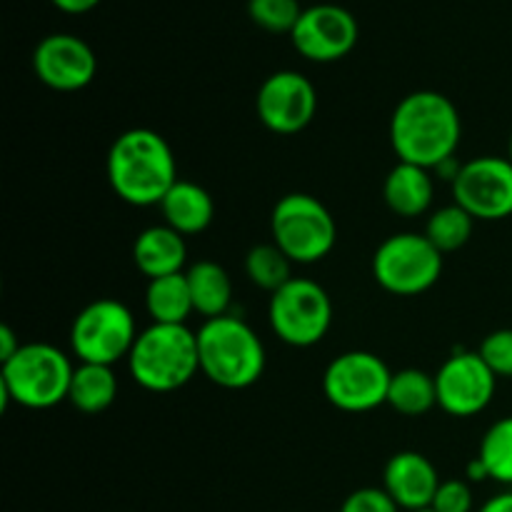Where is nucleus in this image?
Masks as SVG:
<instances>
[{
    "mask_svg": "<svg viewBox=\"0 0 512 512\" xmlns=\"http://www.w3.org/2000/svg\"><path fill=\"white\" fill-rule=\"evenodd\" d=\"M460 138V110L438 90H415L405 95L390 118V143L400 163L440 170L455 160Z\"/></svg>",
    "mask_w": 512,
    "mask_h": 512,
    "instance_id": "obj_1",
    "label": "nucleus"
},
{
    "mask_svg": "<svg viewBox=\"0 0 512 512\" xmlns=\"http://www.w3.org/2000/svg\"><path fill=\"white\" fill-rule=\"evenodd\" d=\"M105 170L113 193L135 208L160 205L180 180L173 148L150 128H130L120 133L110 145Z\"/></svg>",
    "mask_w": 512,
    "mask_h": 512,
    "instance_id": "obj_2",
    "label": "nucleus"
},
{
    "mask_svg": "<svg viewBox=\"0 0 512 512\" xmlns=\"http://www.w3.org/2000/svg\"><path fill=\"white\" fill-rule=\"evenodd\" d=\"M200 373L225 390H245L265 373V345L235 315L205 320L198 330Z\"/></svg>",
    "mask_w": 512,
    "mask_h": 512,
    "instance_id": "obj_3",
    "label": "nucleus"
},
{
    "mask_svg": "<svg viewBox=\"0 0 512 512\" xmlns=\"http://www.w3.org/2000/svg\"><path fill=\"white\" fill-rule=\"evenodd\" d=\"M128 370L140 388L173 393L200 373L198 333L188 325L153 323L138 333L128 355Z\"/></svg>",
    "mask_w": 512,
    "mask_h": 512,
    "instance_id": "obj_4",
    "label": "nucleus"
},
{
    "mask_svg": "<svg viewBox=\"0 0 512 512\" xmlns=\"http://www.w3.org/2000/svg\"><path fill=\"white\" fill-rule=\"evenodd\" d=\"M73 365L50 343H25L0 368L3 408L8 400L28 410H48L68 400Z\"/></svg>",
    "mask_w": 512,
    "mask_h": 512,
    "instance_id": "obj_5",
    "label": "nucleus"
},
{
    "mask_svg": "<svg viewBox=\"0 0 512 512\" xmlns=\"http://www.w3.org/2000/svg\"><path fill=\"white\" fill-rule=\"evenodd\" d=\"M270 233L273 243L293 263L313 265L333 253L338 225L318 198L308 193H290L273 208Z\"/></svg>",
    "mask_w": 512,
    "mask_h": 512,
    "instance_id": "obj_6",
    "label": "nucleus"
},
{
    "mask_svg": "<svg viewBox=\"0 0 512 512\" xmlns=\"http://www.w3.org/2000/svg\"><path fill=\"white\" fill-rule=\"evenodd\" d=\"M443 275V253L425 233H395L373 255V278L388 293L410 298L433 288Z\"/></svg>",
    "mask_w": 512,
    "mask_h": 512,
    "instance_id": "obj_7",
    "label": "nucleus"
},
{
    "mask_svg": "<svg viewBox=\"0 0 512 512\" xmlns=\"http://www.w3.org/2000/svg\"><path fill=\"white\" fill-rule=\"evenodd\" d=\"M138 340L130 308L120 300L100 298L85 305L70 328V348L80 363L110 365L128 358Z\"/></svg>",
    "mask_w": 512,
    "mask_h": 512,
    "instance_id": "obj_8",
    "label": "nucleus"
},
{
    "mask_svg": "<svg viewBox=\"0 0 512 512\" xmlns=\"http://www.w3.org/2000/svg\"><path fill=\"white\" fill-rule=\"evenodd\" d=\"M270 328L293 348H313L328 335L333 303L328 290L308 278H293L270 295Z\"/></svg>",
    "mask_w": 512,
    "mask_h": 512,
    "instance_id": "obj_9",
    "label": "nucleus"
},
{
    "mask_svg": "<svg viewBox=\"0 0 512 512\" xmlns=\"http://www.w3.org/2000/svg\"><path fill=\"white\" fill-rule=\"evenodd\" d=\"M393 373L368 350L338 355L323 373V393L330 405L345 413H368L388 403Z\"/></svg>",
    "mask_w": 512,
    "mask_h": 512,
    "instance_id": "obj_10",
    "label": "nucleus"
},
{
    "mask_svg": "<svg viewBox=\"0 0 512 512\" xmlns=\"http://www.w3.org/2000/svg\"><path fill=\"white\" fill-rule=\"evenodd\" d=\"M453 198L475 220H505L512 215V163L498 155L468 160L453 178Z\"/></svg>",
    "mask_w": 512,
    "mask_h": 512,
    "instance_id": "obj_11",
    "label": "nucleus"
},
{
    "mask_svg": "<svg viewBox=\"0 0 512 512\" xmlns=\"http://www.w3.org/2000/svg\"><path fill=\"white\" fill-rule=\"evenodd\" d=\"M260 123L278 135H295L308 128L318 110L315 85L298 70H278L263 80L255 98Z\"/></svg>",
    "mask_w": 512,
    "mask_h": 512,
    "instance_id": "obj_12",
    "label": "nucleus"
},
{
    "mask_svg": "<svg viewBox=\"0 0 512 512\" xmlns=\"http://www.w3.org/2000/svg\"><path fill=\"white\" fill-rule=\"evenodd\" d=\"M435 388H438V405L445 413L453 418H473L493 403L498 378L485 365L480 353L460 350L440 365L435 373Z\"/></svg>",
    "mask_w": 512,
    "mask_h": 512,
    "instance_id": "obj_13",
    "label": "nucleus"
},
{
    "mask_svg": "<svg viewBox=\"0 0 512 512\" xmlns=\"http://www.w3.org/2000/svg\"><path fill=\"white\" fill-rule=\"evenodd\" d=\"M358 20L348 8L335 3L310 5L290 33L295 50L313 63H335L358 43Z\"/></svg>",
    "mask_w": 512,
    "mask_h": 512,
    "instance_id": "obj_14",
    "label": "nucleus"
},
{
    "mask_svg": "<svg viewBox=\"0 0 512 512\" xmlns=\"http://www.w3.org/2000/svg\"><path fill=\"white\" fill-rule=\"evenodd\" d=\"M33 70L43 85L58 93H75L93 83L98 58L83 38L70 33L45 35L33 50Z\"/></svg>",
    "mask_w": 512,
    "mask_h": 512,
    "instance_id": "obj_15",
    "label": "nucleus"
},
{
    "mask_svg": "<svg viewBox=\"0 0 512 512\" xmlns=\"http://www.w3.org/2000/svg\"><path fill=\"white\" fill-rule=\"evenodd\" d=\"M440 475L435 465L415 450H403L388 460L383 473V488L398 503L400 510L418 512L433 505L440 488Z\"/></svg>",
    "mask_w": 512,
    "mask_h": 512,
    "instance_id": "obj_16",
    "label": "nucleus"
},
{
    "mask_svg": "<svg viewBox=\"0 0 512 512\" xmlns=\"http://www.w3.org/2000/svg\"><path fill=\"white\" fill-rule=\"evenodd\" d=\"M188 260L185 238L170 225L145 228L133 243V263L148 280L183 273Z\"/></svg>",
    "mask_w": 512,
    "mask_h": 512,
    "instance_id": "obj_17",
    "label": "nucleus"
},
{
    "mask_svg": "<svg viewBox=\"0 0 512 512\" xmlns=\"http://www.w3.org/2000/svg\"><path fill=\"white\" fill-rule=\"evenodd\" d=\"M158 208L163 213L165 225L178 230L183 238L208 230L215 215V203L210 193L193 180H178Z\"/></svg>",
    "mask_w": 512,
    "mask_h": 512,
    "instance_id": "obj_18",
    "label": "nucleus"
},
{
    "mask_svg": "<svg viewBox=\"0 0 512 512\" xmlns=\"http://www.w3.org/2000/svg\"><path fill=\"white\" fill-rule=\"evenodd\" d=\"M435 185L430 170L413 163H398L383 183L385 205L400 218H418L433 205Z\"/></svg>",
    "mask_w": 512,
    "mask_h": 512,
    "instance_id": "obj_19",
    "label": "nucleus"
},
{
    "mask_svg": "<svg viewBox=\"0 0 512 512\" xmlns=\"http://www.w3.org/2000/svg\"><path fill=\"white\" fill-rule=\"evenodd\" d=\"M190 295H193L195 313L203 315L205 320L228 315L230 300H233V283H230L228 270L213 260H200L185 270Z\"/></svg>",
    "mask_w": 512,
    "mask_h": 512,
    "instance_id": "obj_20",
    "label": "nucleus"
},
{
    "mask_svg": "<svg viewBox=\"0 0 512 512\" xmlns=\"http://www.w3.org/2000/svg\"><path fill=\"white\" fill-rule=\"evenodd\" d=\"M115 398H118V378L110 365L80 363L73 370L68 400L75 410L88 415L103 413L115 403Z\"/></svg>",
    "mask_w": 512,
    "mask_h": 512,
    "instance_id": "obj_21",
    "label": "nucleus"
},
{
    "mask_svg": "<svg viewBox=\"0 0 512 512\" xmlns=\"http://www.w3.org/2000/svg\"><path fill=\"white\" fill-rule=\"evenodd\" d=\"M145 310H148V315L153 318V323L185 325L190 313H195L193 295H190V285L185 273L148 280Z\"/></svg>",
    "mask_w": 512,
    "mask_h": 512,
    "instance_id": "obj_22",
    "label": "nucleus"
},
{
    "mask_svg": "<svg viewBox=\"0 0 512 512\" xmlns=\"http://www.w3.org/2000/svg\"><path fill=\"white\" fill-rule=\"evenodd\" d=\"M388 405L395 413L405 415V418H420L428 410H433L438 405L435 375H428L425 370L418 368H405L400 373H393Z\"/></svg>",
    "mask_w": 512,
    "mask_h": 512,
    "instance_id": "obj_23",
    "label": "nucleus"
},
{
    "mask_svg": "<svg viewBox=\"0 0 512 512\" xmlns=\"http://www.w3.org/2000/svg\"><path fill=\"white\" fill-rule=\"evenodd\" d=\"M245 273H248L250 283L268 290V293L273 295L275 290L283 288L288 280H293V260H290L275 243L255 245V248L245 255Z\"/></svg>",
    "mask_w": 512,
    "mask_h": 512,
    "instance_id": "obj_24",
    "label": "nucleus"
},
{
    "mask_svg": "<svg viewBox=\"0 0 512 512\" xmlns=\"http://www.w3.org/2000/svg\"><path fill=\"white\" fill-rule=\"evenodd\" d=\"M475 218L465 213L458 203L445 205V208L435 210L430 215L428 225H425V238L440 250V253H455L463 245H468L470 235H473Z\"/></svg>",
    "mask_w": 512,
    "mask_h": 512,
    "instance_id": "obj_25",
    "label": "nucleus"
},
{
    "mask_svg": "<svg viewBox=\"0 0 512 512\" xmlns=\"http://www.w3.org/2000/svg\"><path fill=\"white\" fill-rule=\"evenodd\" d=\"M478 460L490 480L512 485V415L490 425L488 433L480 440Z\"/></svg>",
    "mask_w": 512,
    "mask_h": 512,
    "instance_id": "obj_26",
    "label": "nucleus"
},
{
    "mask_svg": "<svg viewBox=\"0 0 512 512\" xmlns=\"http://www.w3.org/2000/svg\"><path fill=\"white\" fill-rule=\"evenodd\" d=\"M298 0H248V13L255 25H260L268 33H293L300 15Z\"/></svg>",
    "mask_w": 512,
    "mask_h": 512,
    "instance_id": "obj_27",
    "label": "nucleus"
},
{
    "mask_svg": "<svg viewBox=\"0 0 512 512\" xmlns=\"http://www.w3.org/2000/svg\"><path fill=\"white\" fill-rule=\"evenodd\" d=\"M480 358L485 360L495 378H512V328L490 333L480 345Z\"/></svg>",
    "mask_w": 512,
    "mask_h": 512,
    "instance_id": "obj_28",
    "label": "nucleus"
},
{
    "mask_svg": "<svg viewBox=\"0 0 512 512\" xmlns=\"http://www.w3.org/2000/svg\"><path fill=\"white\" fill-rule=\"evenodd\" d=\"M430 510L435 512H470L473 510V490L465 480H443L435 493Z\"/></svg>",
    "mask_w": 512,
    "mask_h": 512,
    "instance_id": "obj_29",
    "label": "nucleus"
},
{
    "mask_svg": "<svg viewBox=\"0 0 512 512\" xmlns=\"http://www.w3.org/2000/svg\"><path fill=\"white\" fill-rule=\"evenodd\" d=\"M340 512H400L385 488H360L345 498Z\"/></svg>",
    "mask_w": 512,
    "mask_h": 512,
    "instance_id": "obj_30",
    "label": "nucleus"
},
{
    "mask_svg": "<svg viewBox=\"0 0 512 512\" xmlns=\"http://www.w3.org/2000/svg\"><path fill=\"white\" fill-rule=\"evenodd\" d=\"M20 348H23V343L15 338L13 328H10V325H3V328H0V363L13 358Z\"/></svg>",
    "mask_w": 512,
    "mask_h": 512,
    "instance_id": "obj_31",
    "label": "nucleus"
},
{
    "mask_svg": "<svg viewBox=\"0 0 512 512\" xmlns=\"http://www.w3.org/2000/svg\"><path fill=\"white\" fill-rule=\"evenodd\" d=\"M50 3H53L58 10H63V13L80 15V13H88V10H93L100 0H50Z\"/></svg>",
    "mask_w": 512,
    "mask_h": 512,
    "instance_id": "obj_32",
    "label": "nucleus"
},
{
    "mask_svg": "<svg viewBox=\"0 0 512 512\" xmlns=\"http://www.w3.org/2000/svg\"><path fill=\"white\" fill-rule=\"evenodd\" d=\"M480 512H512V490H508V493L495 495V498H490L488 503L480 508Z\"/></svg>",
    "mask_w": 512,
    "mask_h": 512,
    "instance_id": "obj_33",
    "label": "nucleus"
},
{
    "mask_svg": "<svg viewBox=\"0 0 512 512\" xmlns=\"http://www.w3.org/2000/svg\"><path fill=\"white\" fill-rule=\"evenodd\" d=\"M508 160L512 163V135H510V143H508Z\"/></svg>",
    "mask_w": 512,
    "mask_h": 512,
    "instance_id": "obj_34",
    "label": "nucleus"
},
{
    "mask_svg": "<svg viewBox=\"0 0 512 512\" xmlns=\"http://www.w3.org/2000/svg\"><path fill=\"white\" fill-rule=\"evenodd\" d=\"M418 512H435V510H430V508H428V510H418Z\"/></svg>",
    "mask_w": 512,
    "mask_h": 512,
    "instance_id": "obj_35",
    "label": "nucleus"
}]
</instances>
